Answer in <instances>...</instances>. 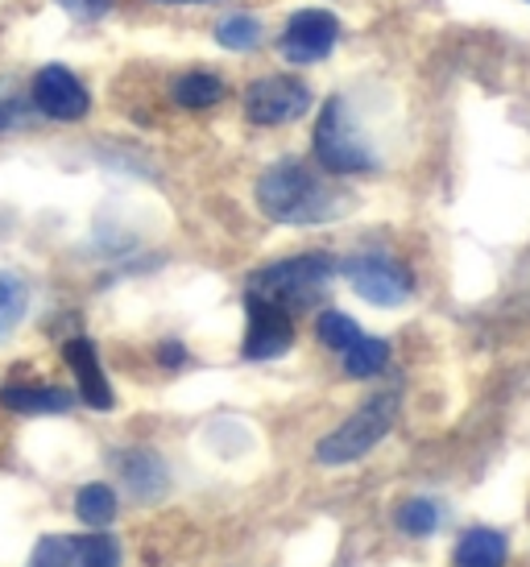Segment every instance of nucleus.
<instances>
[{"label": "nucleus", "instance_id": "obj_18", "mask_svg": "<svg viewBox=\"0 0 530 567\" xmlns=\"http://www.w3.org/2000/svg\"><path fill=\"white\" fill-rule=\"evenodd\" d=\"M26 299H30L26 282L13 278V274H0V340L21 323V316H26Z\"/></svg>", "mask_w": 530, "mask_h": 567}, {"label": "nucleus", "instance_id": "obj_12", "mask_svg": "<svg viewBox=\"0 0 530 567\" xmlns=\"http://www.w3.org/2000/svg\"><path fill=\"white\" fill-rule=\"evenodd\" d=\"M116 468H121V476H125L129 488L137 493L141 502H154V497L166 493V464L150 447H129V452H121Z\"/></svg>", "mask_w": 530, "mask_h": 567}, {"label": "nucleus", "instance_id": "obj_6", "mask_svg": "<svg viewBox=\"0 0 530 567\" xmlns=\"http://www.w3.org/2000/svg\"><path fill=\"white\" fill-rule=\"evenodd\" d=\"M307 112H312V87L291 75H265V80L249 83V92H245V116L262 128L291 125Z\"/></svg>", "mask_w": 530, "mask_h": 567}, {"label": "nucleus", "instance_id": "obj_24", "mask_svg": "<svg viewBox=\"0 0 530 567\" xmlns=\"http://www.w3.org/2000/svg\"><path fill=\"white\" fill-rule=\"evenodd\" d=\"M13 116H17V112L9 109V104H0V128H4V125H13Z\"/></svg>", "mask_w": 530, "mask_h": 567}, {"label": "nucleus", "instance_id": "obj_17", "mask_svg": "<svg viewBox=\"0 0 530 567\" xmlns=\"http://www.w3.org/2000/svg\"><path fill=\"white\" fill-rule=\"evenodd\" d=\"M75 514H79V522H83V526H95V530H104V526L116 518V493H112L109 485L79 488Z\"/></svg>", "mask_w": 530, "mask_h": 567}, {"label": "nucleus", "instance_id": "obj_9", "mask_svg": "<svg viewBox=\"0 0 530 567\" xmlns=\"http://www.w3.org/2000/svg\"><path fill=\"white\" fill-rule=\"evenodd\" d=\"M336 38H340V21L328 9H303L282 30V54L291 63H319L332 54Z\"/></svg>", "mask_w": 530, "mask_h": 567}, {"label": "nucleus", "instance_id": "obj_21", "mask_svg": "<svg viewBox=\"0 0 530 567\" xmlns=\"http://www.w3.org/2000/svg\"><path fill=\"white\" fill-rule=\"evenodd\" d=\"M216 42L228 50H249L262 42V21L257 17H224L216 25Z\"/></svg>", "mask_w": 530, "mask_h": 567}, {"label": "nucleus", "instance_id": "obj_8", "mask_svg": "<svg viewBox=\"0 0 530 567\" xmlns=\"http://www.w3.org/2000/svg\"><path fill=\"white\" fill-rule=\"evenodd\" d=\"M30 567H121V547L109 535H47L33 547Z\"/></svg>", "mask_w": 530, "mask_h": 567}, {"label": "nucleus", "instance_id": "obj_1", "mask_svg": "<svg viewBox=\"0 0 530 567\" xmlns=\"http://www.w3.org/2000/svg\"><path fill=\"white\" fill-rule=\"evenodd\" d=\"M257 207L274 224L312 228V224L332 220L336 195H332V187L312 166H303L295 158H282L257 178Z\"/></svg>", "mask_w": 530, "mask_h": 567}, {"label": "nucleus", "instance_id": "obj_10", "mask_svg": "<svg viewBox=\"0 0 530 567\" xmlns=\"http://www.w3.org/2000/svg\"><path fill=\"white\" fill-rule=\"evenodd\" d=\"M33 104H38V112L42 116H50V121H83L88 116V109H92V95H88V87L67 71V66L50 63L42 66L38 75H33Z\"/></svg>", "mask_w": 530, "mask_h": 567}, {"label": "nucleus", "instance_id": "obj_11", "mask_svg": "<svg viewBox=\"0 0 530 567\" xmlns=\"http://www.w3.org/2000/svg\"><path fill=\"white\" fill-rule=\"evenodd\" d=\"M67 364H71V373H75L79 381V394H83V402L92 410H112L116 406V398H112V385L109 378H104V369H100V352H95L92 340H67L63 348Z\"/></svg>", "mask_w": 530, "mask_h": 567}, {"label": "nucleus", "instance_id": "obj_2", "mask_svg": "<svg viewBox=\"0 0 530 567\" xmlns=\"http://www.w3.org/2000/svg\"><path fill=\"white\" fill-rule=\"evenodd\" d=\"M332 269L336 266H332L328 252H298V257L257 269L245 295H262V299L278 302L282 311H307L328 290Z\"/></svg>", "mask_w": 530, "mask_h": 567}, {"label": "nucleus", "instance_id": "obj_4", "mask_svg": "<svg viewBox=\"0 0 530 567\" xmlns=\"http://www.w3.org/2000/svg\"><path fill=\"white\" fill-rule=\"evenodd\" d=\"M312 150H315V162L328 174H360L377 166L344 100H328V104L319 109Z\"/></svg>", "mask_w": 530, "mask_h": 567}, {"label": "nucleus", "instance_id": "obj_16", "mask_svg": "<svg viewBox=\"0 0 530 567\" xmlns=\"http://www.w3.org/2000/svg\"><path fill=\"white\" fill-rule=\"evenodd\" d=\"M174 100L183 109H212V104L224 100V83L216 75H207V71H191V75L174 83Z\"/></svg>", "mask_w": 530, "mask_h": 567}, {"label": "nucleus", "instance_id": "obj_5", "mask_svg": "<svg viewBox=\"0 0 530 567\" xmlns=\"http://www.w3.org/2000/svg\"><path fill=\"white\" fill-rule=\"evenodd\" d=\"M344 278L353 282L365 302L374 307H402L410 295H415V278L410 269L381 257V252H360V257H348L344 261Z\"/></svg>", "mask_w": 530, "mask_h": 567}, {"label": "nucleus", "instance_id": "obj_23", "mask_svg": "<svg viewBox=\"0 0 530 567\" xmlns=\"http://www.w3.org/2000/svg\"><path fill=\"white\" fill-rule=\"evenodd\" d=\"M187 361V348L183 344H162V364L166 369H174V364H183Z\"/></svg>", "mask_w": 530, "mask_h": 567}, {"label": "nucleus", "instance_id": "obj_14", "mask_svg": "<svg viewBox=\"0 0 530 567\" xmlns=\"http://www.w3.org/2000/svg\"><path fill=\"white\" fill-rule=\"evenodd\" d=\"M456 567H506V538L489 526H472L456 543Z\"/></svg>", "mask_w": 530, "mask_h": 567}, {"label": "nucleus", "instance_id": "obj_19", "mask_svg": "<svg viewBox=\"0 0 530 567\" xmlns=\"http://www.w3.org/2000/svg\"><path fill=\"white\" fill-rule=\"evenodd\" d=\"M398 526H402L406 535H415V538L436 535V526H439V505H436V502H427V497L402 502V505H398Z\"/></svg>", "mask_w": 530, "mask_h": 567}, {"label": "nucleus", "instance_id": "obj_15", "mask_svg": "<svg viewBox=\"0 0 530 567\" xmlns=\"http://www.w3.org/2000/svg\"><path fill=\"white\" fill-rule=\"evenodd\" d=\"M386 361H390V344L374 340V336H360L353 348H344V369L353 378H374V373L386 369Z\"/></svg>", "mask_w": 530, "mask_h": 567}, {"label": "nucleus", "instance_id": "obj_20", "mask_svg": "<svg viewBox=\"0 0 530 567\" xmlns=\"http://www.w3.org/2000/svg\"><path fill=\"white\" fill-rule=\"evenodd\" d=\"M315 331H319V340L328 348H336V352H344V348H353L360 340L357 319H348L344 311H324V316L315 319Z\"/></svg>", "mask_w": 530, "mask_h": 567}, {"label": "nucleus", "instance_id": "obj_7", "mask_svg": "<svg viewBox=\"0 0 530 567\" xmlns=\"http://www.w3.org/2000/svg\"><path fill=\"white\" fill-rule=\"evenodd\" d=\"M291 344H295L291 311H282L278 302L262 299V295H245V344H241V357L245 361H274Z\"/></svg>", "mask_w": 530, "mask_h": 567}, {"label": "nucleus", "instance_id": "obj_22", "mask_svg": "<svg viewBox=\"0 0 530 567\" xmlns=\"http://www.w3.org/2000/svg\"><path fill=\"white\" fill-rule=\"evenodd\" d=\"M59 4H63L71 17H100L112 4V0H59Z\"/></svg>", "mask_w": 530, "mask_h": 567}, {"label": "nucleus", "instance_id": "obj_13", "mask_svg": "<svg viewBox=\"0 0 530 567\" xmlns=\"http://www.w3.org/2000/svg\"><path fill=\"white\" fill-rule=\"evenodd\" d=\"M75 398L54 385H4L0 390V406L17 410V414H67Z\"/></svg>", "mask_w": 530, "mask_h": 567}, {"label": "nucleus", "instance_id": "obj_3", "mask_svg": "<svg viewBox=\"0 0 530 567\" xmlns=\"http://www.w3.org/2000/svg\"><path fill=\"white\" fill-rule=\"evenodd\" d=\"M394 423H398V394H374L365 406L353 410V414H348L332 435L319 440L315 460H319V464H328V468L353 464V460L369 456L377 443L394 431Z\"/></svg>", "mask_w": 530, "mask_h": 567}, {"label": "nucleus", "instance_id": "obj_25", "mask_svg": "<svg viewBox=\"0 0 530 567\" xmlns=\"http://www.w3.org/2000/svg\"><path fill=\"white\" fill-rule=\"evenodd\" d=\"M154 4H212V0H154Z\"/></svg>", "mask_w": 530, "mask_h": 567}]
</instances>
